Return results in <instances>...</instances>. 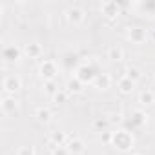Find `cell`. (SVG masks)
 <instances>
[{
    "mask_svg": "<svg viewBox=\"0 0 155 155\" xmlns=\"http://www.w3.org/2000/svg\"><path fill=\"white\" fill-rule=\"evenodd\" d=\"M111 144L120 150V151H128L133 148V135L128 131V130H119V131H113V139H111Z\"/></svg>",
    "mask_w": 155,
    "mask_h": 155,
    "instance_id": "obj_1",
    "label": "cell"
},
{
    "mask_svg": "<svg viewBox=\"0 0 155 155\" xmlns=\"http://www.w3.org/2000/svg\"><path fill=\"white\" fill-rule=\"evenodd\" d=\"M53 155H71L68 146H53Z\"/></svg>",
    "mask_w": 155,
    "mask_h": 155,
    "instance_id": "obj_23",
    "label": "cell"
},
{
    "mask_svg": "<svg viewBox=\"0 0 155 155\" xmlns=\"http://www.w3.org/2000/svg\"><path fill=\"white\" fill-rule=\"evenodd\" d=\"M66 18H68V22H69V24L79 26V24H82V22H84L86 15H84V11H82L81 8L71 6V8H68V9H66Z\"/></svg>",
    "mask_w": 155,
    "mask_h": 155,
    "instance_id": "obj_5",
    "label": "cell"
},
{
    "mask_svg": "<svg viewBox=\"0 0 155 155\" xmlns=\"http://www.w3.org/2000/svg\"><path fill=\"white\" fill-rule=\"evenodd\" d=\"M97 75H99V71L93 68V66H90V64H84V66H79L77 68V79H79L82 84H90V82H95V79H97Z\"/></svg>",
    "mask_w": 155,
    "mask_h": 155,
    "instance_id": "obj_3",
    "label": "cell"
},
{
    "mask_svg": "<svg viewBox=\"0 0 155 155\" xmlns=\"http://www.w3.org/2000/svg\"><path fill=\"white\" fill-rule=\"evenodd\" d=\"M139 102H140L142 106H151V104H155V93H153L151 90L142 91V93L139 95Z\"/></svg>",
    "mask_w": 155,
    "mask_h": 155,
    "instance_id": "obj_17",
    "label": "cell"
},
{
    "mask_svg": "<svg viewBox=\"0 0 155 155\" xmlns=\"http://www.w3.org/2000/svg\"><path fill=\"white\" fill-rule=\"evenodd\" d=\"M44 91L48 93V95H55L57 91H58V88H57V84H55V81H46L44 82Z\"/></svg>",
    "mask_w": 155,
    "mask_h": 155,
    "instance_id": "obj_22",
    "label": "cell"
},
{
    "mask_svg": "<svg viewBox=\"0 0 155 155\" xmlns=\"http://www.w3.org/2000/svg\"><path fill=\"white\" fill-rule=\"evenodd\" d=\"M108 58H110V60H115V62L122 60V58H124V51H122V48H119V46H111V48L108 49Z\"/></svg>",
    "mask_w": 155,
    "mask_h": 155,
    "instance_id": "obj_18",
    "label": "cell"
},
{
    "mask_svg": "<svg viewBox=\"0 0 155 155\" xmlns=\"http://www.w3.org/2000/svg\"><path fill=\"white\" fill-rule=\"evenodd\" d=\"M17 155H35V150L31 146H20L17 150Z\"/></svg>",
    "mask_w": 155,
    "mask_h": 155,
    "instance_id": "obj_24",
    "label": "cell"
},
{
    "mask_svg": "<svg viewBox=\"0 0 155 155\" xmlns=\"http://www.w3.org/2000/svg\"><path fill=\"white\" fill-rule=\"evenodd\" d=\"M42 46L38 44V42H29V44H26L24 46V53L29 57V58H38L40 55H42Z\"/></svg>",
    "mask_w": 155,
    "mask_h": 155,
    "instance_id": "obj_12",
    "label": "cell"
},
{
    "mask_svg": "<svg viewBox=\"0 0 155 155\" xmlns=\"http://www.w3.org/2000/svg\"><path fill=\"white\" fill-rule=\"evenodd\" d=\"M126 77H128V79H131L133 82H137V81H140L142 75H140V69H139V68H133V66H131V68H128Z\"/></svg>",
    "mask_w": 155,
    "mask_h": 155,
    "instance_id": "obj_20",
    "label": "cell"
},
{
    "mask_svg": "<svg viewBox=\"0 0 155 155\" xmlns=\"http://www.w3.org/2000/svg\"><path fill=\"white\" fill-rule=\"evenodd\" d=\"M146 37H148V33H146L144 28H131L128 31V38L133 44H144L146 42Z\"/></svg>",
    "mask_w": 155,
    "mask_h": 155,
    "instance_id": "obj_9",
    "label": "cell"
},
{
    "mask_svg": "<svg viewBox=\"0 0 155 155\" xmlns=\"http://www.w3.org/2000/svg\"><path fill=\"white\" fill-rule=\"evenodd\" d=\"M101 11H102V15H106L108 18H115V17H119V4L117 2H104L102 6H101Z\"/></svg>",
    "mask_w": 155,
    "mask_h": 155,
    "instance_id": "obj_11",
    "label": "cell"
},
{
    "mask_svg": "<svg viewBox=\"0 0 155 155\" xmlns=\"http://www.w3.org/2000/svg\"><path fill=\"white\" fill-rule=\"evenodd\" d=\"M68 135L64 133V131H51V135H49V142H51V146H66L68 144Z\"/></svg>",
    "mask_w": 155,
    "mask_h": 155,
    "instance_id": "obj_13",
    "label": "cell"
},
{
    "mask_svg": "<svg viewBox=\"0 0 155 155\" xmlns=\"http://www.w3.org/2000/svg\"><path fill=\"white\" fill-rule=\"evenodd\" d=\"M131 122L137 126V128H140L142 124H146L148 122V115L144 113V111H140V110H137V111H133V117H131Z\"/></svg>",
    "mask_w": 155,
    "mask_h": 155,
    "instance_id": "obj_19",
    "label": "cell"
},
{
    "mask_svg": "<svg viewBox=\"0 0 155 155\" xmlns=\"http://www.w3.org/2000/svg\"><path fill=\"white\" fill-rule=\"evenodd\" d=\"M35 117H37V120H38L40 124H49V122H51L53 113H51L48 108H38V110L35 111Z\"/></svg>",
    "mask_w": 155,
    "mask_h": 155,
    "instance_id": "obj_16",
    "label": "cell"
},
{
    "mask_svg": "<svg viewBox=\"0 0 155 155\" xmlns=\"http://www.w3.org/2000/svg\"><path fill=\"white\" fill-rule=\"evenodd\" d=\"M135 155H140V153H135Z\"/></svg>",
    "mask_w": 155,
    "mask_h": 155,
    "instance_id": "obj_27",
    "label": "cell"
},
{
    "mask_svg": "<svg viewBox=\"0 0 155 155\" xmlns=\"http://www.w3.org/2000/svg\"><path fill=\"white\" fill-rule=\"evenodd\" d=\"M0 108H2V113L4 115H11L18 110V101L15 99V95H6L0 102Z\"/></svg>",
    "mask_w": 155,
    "mask_h": 155,
    "instance_id": "obj_7",
    "label": "cell"
},
{
    "mask_svg": "<svg viewBox=\"0 0 155 155\" xmlns=\"http://www.w3.org/2000/svg\"><path fill=\"white\" fill-rule=\"evenodd\" d=\"M135 84H137V82H133L131 79H128V77L124 75V77H120V79H119L117 88H119V91H120L122 95H131V91L135 90Z\"/></svg>",
    "mask_w": 155,
    "mask_h": 155,
    "instance_id": "obj_10",
    "label": "cell"
},
{
    "mask_svg": "<svg viewBox=\"0 0 155 155\" xmlns=\"http://www.w3.org/2000/svg\"><path fill=\"white\" fill-rule=\"evenodd\" d=\"M2 90H4L6 95H15V93H18V91L22 90V79H20L18 75H13V73L6 75L4 81H2Z\"/></svg>",
    "mask_w": 155,
    "mask_h": 155,
    "instance_id": "obj_2",
    "label": "cell"
},
{
    "mask_svg": "<svg viewBox=\"0 0 155 155\" xmlns=\"http://www.w3.org/2000/svg\"><path fill=\"white\" fill-rule=\"evenodd\" d=\"M38 73H40V77L44 79V82L46 81H55V77L58 73V66H57L55 60H44L40 64V68H38Z\"/></svg>",
    "mask_w": 155,
    "mask_h": 155,
    "instance_id": "obj_4",
    "label": "cell"
},
{
    "mask_svg": "<svg viewBox=\"0 0 155 155\" xmlns=\"http://www.w3.org/2000/svg\"><path fill=\"white\" fill-rule=\"evenodd\" d=\"M2 57H4L6 62H18L20 57H22V49L15 44H8V46H4Z\"/></svg>",
    "mask_w": 155,
    "mask_h": 155,
    "instance_id": "obj_6",
    "label": "cell"
},
{
    "mask_svg": "<svg viewBox=\"0 0 155 155\" xmlns=\"http://www.w3.org/2000/svg\"><path fill=\"white\" fill-rule=\"evenodd\" d=\"M139 6H140L142 9H150V11H153V15H155V2H146V4L142 2V4H139Z\"/></svg>",
    "mask_w": 155,
    "mask_h": 155,
    "instance_id": "obj_25",
    "label": "cell"
},
{
    "mask_svg": "<svg viewBox=\"0 0 155 155\" xmlns=\"http://www.w3.org/2000/svg\"><path fill=\"white\" fill-rule=\"evenodd\" d=\"M84 90V84L77 79V77H73V79H69L68 81V84H66V91L68 93H81Z\"/></svg>",
    "mask_w": 155,
    "mask_h": 155,
    "instance_id": "obj_15",
    "label": "cell"
},
{
    "mask_svg": "<svg viewBox=\"0 0 155 155\" xmlns=\"http://www.w3.org/2000/svg\"><path fill=\"white\" fill-rule=\"evenodd\" d=\"M151 35H153V38H155V29H153V31H151Z\"/></svg>",
    "mask_w": 155,
    "mask_h": 155,
    "instance_id": "obj_26",
    "label": "cell"
},
{
    "mask_svg": "<svg viewBox=\"0 0 155 155\" xmlns=\"http://www.w3.org/2000/svg\"><path fill=\"white\" fill-rule=\"evenodd\" d=\"M66 146H68V150H69L71 155H82V153L86 151V144H84V140L79 139V137H71Z\"/></svg>",
    "mask_w": 155,
    "mask_h": 155,
    "instance_id": "obj_8",
    "label": "cell"
},
{
    "mask_svg": "<svg viewBox=\"0 0 155 155\" xmlns=\"http://www.w3.org/2000/svg\"><path fill=\"white\" fill-rule=\"evenodd\" d=\"M68 95H69L68 91H64V90H58V91H57V93H55L51 99H53V102H55V104H62V102H66V101H68Z\"/></svg>",
    "mask_w": 155,
    "mask_h": 155,
    "instance_id": "obj_21",
    "label": "cell"
},
{
    "mask_svg": "<svg viewBox=\"0 0 155 155\" xmlns=\"http://www.w3.org/2000/svg\"><path fill=\"white\" fill-rule=\"evenodd\" d=\"M93 84H95V88H99V90H108L110 84H111V77H110L108 73H99Z\"/></svg>",
    "mask_w": 155,
    "mask_h": 155,
    "instance_id": "obj_14",
    "label": "cell"
}]
</instances>
